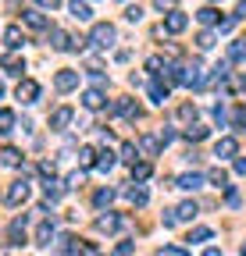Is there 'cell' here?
Returning a JSON list of instances; mask_svg holds the SVG:
<instances>
[{
	"instance_id": "cell-37",
	"label": "cell",
	"mask_w": 246,
	"mask_h": 256,
	"mask_svg": "<svg viewBox=\"0 0 246 256\" xmlns=\"http://www.w3.org/2000/svg\"><path fill=\"white\" fill-rule=\"evenodd\" d=\"M196 46H200V50H210V46H214V32H200Z\"/></svg>"
},
{
	"instance_id": "cell-11",
	"label": "cell",
	"mask_w": 246,
	"mask_h": 256,
	"mask_svg": "<svg viewBox=\"0 0 246 256\" xmlns=\"http://www.w3.org/2000/svg\"><path fill=\"white\" fill-rule=\"evenodd\" d=\"M43 192H47V200H50V203H57L61 196H65V185H61L54 174H47V182H43Z\"/></svg>"
},
{
	"instance_id": "cell-18",
	"label": "cell",
	"mask_w": 246,
	"mask_h": 256,
	"mask_svg": "<svg viewBox=\"0 0 246 256\" xmlns=\"http://www.w3.org/2000/svg\"><path fill=\"white\" fill-rule=\"evenodd\" d=\"M0 164L18 168V164H22V153H18V150H11V146H8V150H0Z\"/></svg>"
},
{
	"instance_id": "cell-12",
	"label": "cell",
	"mask_w": 246,
	"mask_h": 256,
	"mask_svg": "<svg viewBox=\"0 0 246 256\" xmlns=\"http://www.w3.org/2000/svg\"><path fill=\"white\" fill-rule=\"evenodd\" d=\"M82 104H86V110H100L104 107V89H86L82 92Z\"/></svg>"
},
{
	"instance_id": "cell-48",
	"label": "cell",
	"mask_w": 246,
	"mask_h": 256,
	"mask_svg": "<svg viewBox=\"0 0 246 256\" xmlns=\"http://www.w3.org/2000/svg\"><path fill=\"white\" fill-rule=\"evenodd\" d=\"M175 4V0H153V8H157V11H164V8H171Z\"/></svg>"
},
{
	"instance_id": "cell-29",
	"label": "cell",
	"mask_w": 246,
	"mask_h": 256,
	"mask_svg": "<svg viewBox=\"0 0 246 256\" xmlns=\"http://www.w3.org/2000/svg\"><path fill=\"white\" fill-rule=\"evenodd\" d=\"M178 121L193 124V121H196V107H193V104H182V107H178Z\"/></svg>"
},
{
	"instance_id": "cell-36",
	"label": "cell",
	"mask_w": 246,
	"mask_h": 256,
	"mask_svg": "<svg viewBox=\"0 0 246 256\" xmlns=\"http://www.w3.org/2000/svg\"><path fill=\"white\" fill-rule=\"evenodd\" d=\"M153 256H189L186 249H178V246H164V249H157Z\"/></svg>"
},
{
	"instance_id": "cell-24",
	"label": "cell",
	"mask_w": 246,
	"mask_h": 256,
	"mask_svg": "<svg viewBox=\"0 0 246 256\" xmlns=\"http://www.w3.org/2000/svg\"><path fill=\"white\" fill-rule=\"evenodd\" d=\"M22 18H25V25H33V28H47V25H50V22L40 14V11H25Z\"/></svg>"
},
{
	"instance_id": "cell-51",
	"label": "cell",
	"mask_w": 246,
	"mask_h": 256,
	"mask_svg": "<svg viewBox=\"0 0 246 256\" xmlns=\"http://www.w3.org/2000/svg\"><path fill=\"white\" fill-rule=\"evenodd\" d=\"M0 96H4V82H0Z\"/></svg>"
},
{
	"instance_id": "cell-23",
	"label": "cell",
	"mask_w": 246,
	"mask_h": 256,
	"mask_svg": "<svg viewBox=\"0 0 246 256\" xmlns=\"http://www.w3.org/2000/svg\"><path fill=\"white\" fill-rule=\"evenodd\" d=\"M79 164H82V168H93V164H97V150H93V146H82V150H79Z\"/></svg>"
},
{
	"instance_id": "cell-25",
	"label": "cell",
	"mask_w": 246,
	"mask_h": 256,
	"mask_svg": "<svg viewBox=\"0 0 246 256\" xmlns=\"http://www.w3.org/2000/svg\"><path fill=\"white\" fill-rule=\"evenodd\" d=\"M11 128H15V110L4 107V110H0V136H8Z\"/></svg>"
},
{
	"instance_id": "cell-39",
	"label": "cell",
	"mask_w": 246,
	"mask_h": 256,
	"mask_svg": "<svg viewBox=\"0 0 246 256\" xmlns=\"http://www.w3.org/2000/svg\"><path fill=\"white\" fill-rule=\"evenodd\" d=\"M121 160H129V164L136 160V146H132V142H125V146H121Z\"/></svg>"
},
{
	"instance_id": "cell-31",
	"label": "cell",
	"mask_w": 246,
	"mask_h": 256,
	"mask_svg": "<svg viewBox=\"0 0 246 256\" xmlns=\"http://www.w3.org/2000/svg\"><path fill=\"white\" fill-rule=\"evenodd\" d=\"M228 57H232V60H246V40H235L232 50H228Z\"/></svg>"
},
{
	"instance_id": "cell-8",
	"label": "cell",
	"mask_w": 246,
	"mask_h": 256,
	"mask_svg": "<svg viewBox=\"0 0 246 256\" xmlns=\"http://www.w3.org/2000/svg\"><path fill=\"white\" fill-rule=\"evenodd\" d=\"M189 25V18L186 14H182V11H171L168 18H164V25H161V32H171V36H175V32H182V28H186Z\"/></svg>"
},
{
	"instance_id": "cell-40",
	"label": "cell",
	"mask_w": 246,
	"mask_h": 256,
	"mask_svg": "<svg viewBox=\"0 0 246 256\" xmlns=\"http://www.w3.org/2000/svg\"><path fill=\"white\" fill-rule=\"evenodd\" d=\"M214 121H218V128H225V124H228V114H225V107H214Z\"/></svg>"
},
{
	"instance_id": "cell-2",
	"label": "cell",
	"mask_w": 246,
	"mask_h": 256,
	"mask_svg": "<svg viewBox=\"0 0 246 256\" xmlns=\"http://www.w3.org/2000/svg\"><path fill=\"white\" fill-rule=\"evenodd\" d=\"M25 200H29V182H25V178L11 182V185H8V192H4V203H8V206H22Z\"/></svg>"
},
{
	"instance_id": "cell-47",
	"label": "cell",
	"mask_w": 246,
	"mask_h": 256,
	"mask_svg": "<svg viewBox=\"0 0 246 256\" xmlns=\"http://www.w3.org/2000/svg\"><path fill=\"white\" fill-rule=\"evenodd\" d=\"M82 252H86V256H100V249H97L93 242H86V246H82Z\"/></svg>"
},
{
	"instance_id": "cell-41",
	"label": "cell",
	"mask_w": 246,
	"mask_h": 256,
	"mask_svg": "<svg viewBox=\"0 0 246 256\" xmlns=\"http://www.w3.org/2000/svg\"><path fill=\"white\" fill-rule=\"evenodd\" d=\"M171 139H175V132H171V128H161V132H157V142H161V146H168Z\"/></svg>"
},
{
	"instance_id": "cell-34",
	"label": "cell",
	"mask_w": 246,
	"mask_h": 256,
	"mask_svg": "<svg viewBox=\"0 0 246 256\" xmlns=\"http://www.w3.org/2000/svg\"><path fill=\"white\" fill-rule=\"evenodd\" d=\"M210 235H214L210 228H193V232H189V242H207Z\"/></svg>"
},
{
	"instance_id": "cell-13",
	"label": "cell",
	"mask_w": 246,
	"mask_h": 256,
	"mask_svg": "<svg viewBox=\"0 0 246 256\" xmlns=\"http://www.w3.org/2000/svg\"><path fill=\"white\" fill-rule=\"evenodd\" d=\"M68 11H72V18H79V22H89V18H93V11H89L86 0H72Z\"/></svg>"
},
{
	"instance_id": "cell-38",
	"label": "cell",
	"mask_w": 246,
	"mask_h": 256,
	"mask_svg": "<svg viewBox=\"0 0 246 256\" xmlns=\"http://www.w3.org/2000/svg\"><path fill=\"white\" fill-rule=\"evenodd\" d=\"M82 182H86V174H82V171L68 174V188H82Z\"/></svg>"
},
{
	"instance_id": "cell-7",
	"label": "cell",
	"mask_w": 246,
	"mask_h": 256,
	"mask_svg": "<svg viewBox=\"0 0 246 256\" xmlns=\"http://www.w3.org/2000/svg\"><path fill=\"white\" fill-rule=\"evenodd\" d=\"M214 156H218V160H228V156H239V142H235L232 136H225V139H218V146H214Z\"/></svg>"
},
{
	"instance_id": "cell-21",
	"label": "cell",
	"mask_w": 246,
	"mask_h": 256,
	"mask_svg": "<svg viewBox=\"0 0 246 256\" xmlns=\"http://www.w3.org/2000/svg\"><path fill=\"white\" fill-rule=\"evenodd\" d=\"M93 203H97L100 210H107V206L114 203V188H100V192H97V196H93Z\"/></svg>"
},
{
	"instance_id": "cell-5",
	"label": "cell",
	"mask_w": 246,
	"mask_h": 256,
	"mask_svg": "<svg viewBox=\"0 0 246 256\" xmlns=\"http://www.w3.org/2000/svg\"><path fill=\"white\" fill-rule=\"evenodd\" d=\"M72 118H75L72 107H57V110L50 114V128H54V132H65V128L72 124Z\"/></svg>"
},
{
	"instance_id": "cell-28",
	"label": "cell",
	"mask_w": 246,
	"mask_h": 256,
	"mask_svg": "<svg viewBox=\"0 0 246 256\" xmlns=\"http://www.w3.org/2000/svg\"><path fill=\"white\" fill-rule=\"evenodd\" d=\"M186 139H189V142L207 139V128H203V124H189V128H186Z\"/></svg>"
},
{
	"instance_id": "cell-44",
	"label": "cell",
	"mask_w": 246,
	"mask_h": 256,
	"mask_svg": "<svg viewBox=\"0 0 246 256\" xmlns=\"http://www.w3.org/2000/svg\"><path fill=\"white\" fill-rule=\"evenodd\" d=\"M143 14H146V11H143V8H129V11H125V18H129V22H139V18H143Z\"/></svg>"
},
{
	"instance_id": "cell-22",
	"label": "cell",
	"mask_w": 246,
	"mask_h": 256,
	"mask_svg": "<svg viewBox=\"0 0 246 256\" xmlns=\"http://www.w3.org/2000/svg\"><path fill=\"white\" fill-rule=\"evenodd\" d=\"M175 217H178V220H193V217H196V203H193V200H186V203L175 210Z\"/></svg>"
},
{
	"instance_id": "cell-52",
	"label": "cell",
	"mask_w": 246,
	"mask_h": 256,
	"mask_svg": "<svg viewBox=\"0 0 246 256\" xmlns=\"http://www.w3.org/2000/svg\"><path fill=\"white\" fill-rule=\"evenodd\" d=\"M242 256H246V246H242Z\"/></svg>"
},
{
	"instance_id": "cell-50",
	"label": "cell",
	"mask_w": 246,
	"mask_h": 256,
	"mask_svg": "<svg viewBox=\"0 0 246 256\" xmlns=\"http://www.w3.org/2000/svg\"><path fill=\"white\" fill-rule=\"evenodd\" d=\"M203 256H221V249H207V252H203Z\"/></svg>"
},
{
	"instance_id": "cell-46",
	"label": "cell",
	"mask_w": 246,
	"mask_h": 256,
	"mask_svg": "<svg viewBox=\"0 0 246 256\" xmlns=\"http://www.w3.org/2000/svg\"><path fill=\"white\" fill-rule=\"evenodd\" d=\"M40 8H47V11H54V8H61V0H36Z\"/></svg>"
},
{
	"instance_id": "cell-6",
	"label": "cell",
	"mask_w": 246,
	"mask_h": 256,
	"mask_svg": "<svg viewBox=\"0 0 246 256\" xmlns=\"http://www.w3.org/2000/svg\"><path fill=\"white\" fill-rule=\"evenodd\" d=\"M118 228H125V217H118V214H100L97 217V232H118Z\"/></svg>"
},
{
	"instance_id": "cell-35",
	"label": "cell",
	"mask_w": 246,
	"mask_h": 256,
	"mask_svg": "<svg viewBox=\"0 0 246 256\" xmlns=\"http://www.w3.org/2000/svg\"><path fill=\"white\" fill-rule=\"evenodd\" d=\"M57 249H61V256H75V238H68V235H65Z\"/></svg>"
},
{
	"instance_id": "cell-26",
	"label": "cell",
	"mask_w": 246,
	"mask_h": 256,
	"mask_svg": "<svg viewBox=\"0 0 246 256\" xmlns=\"http://www.w3.org/2000/svg\"><path fill=\"white\" fill-rule=\"evenodd\" d=\"M146 178H150V164L146 160H139V164L132 160V182H146Z\"/></svg>"
},
{
	"instance_id": "cell-27",
	"label": "cell",
	"mask_w": 246,
	"mask_h": 256,
	"mask_svg": "<svg viewBox=\"0 0 246 256\" xmlns=\"http://www.w3.org/2000/svg\"><path fill=\"white\" fill-rule=\"evenodd\" d=\"M93 168H97V171H111V168H114V153H107V150L97 153V164H93Z\"/></svg>"
},
{
	"instance_id": "cell-33",
	"label": "cell",
	"mask_w": 246,
	"mask_h": 256,
	"mask_svg": "<svg viewBox=\"0 0 246 256\" xmlns=\"http://www.w3.org/2000/svg\"><path fill=\"white\" fill-rule=\"evenodd\" d=\"M232 124L239 128V132H246V107H235L232 110Z\"/></svg>"
},
{
	"instance_id": "cell-49",
	"label": "cell",
	"mask_w": 246,
	"mask_h": 256,
	"mask_svg": "<svg viewBox=\"0 0 246 256\" xmlns=\"http://www.w3.org/2000/svg\"><path fill=\"white\" fill-rule=\"evenodd\" d=\"M235 18H246V0H239V11H235Z\"/></svg>"
},
{
	"instance_id": "cell-32",
	"label": "cell",
	"mask_w": 246,
	"mask_h": 256,
	"mask_svg": "<svg viewBox=\"0 0 246 256\" xmlns=\"http://www.w3.org/2000/svg\"><path fill=\"white\" fill-rule=\"evenodd\" d=\"M196 18H200L203 25H218V11H214V8H203V11H196Z\"/></svg>"
},
{
	"instance_id": "cell-45",
	"label": "cell",
	"mask_w": 246,
	"mask_h": 256,
	"mask_svg": "<svg viewBox=\"0 0 246 256\" xmlns=\"http://www.w3.org/2000/svg\"><path fill=\"white\" fill-rule=\"evenodd\" d=\"M235 174L246 178V156H235Z\"/></svg>"
},
{
	"instance_id": "cell-10",
	"label": "cell",
	"mask_w": 246,
	"mask_h": 256,
	"mask_svg": "<svg viewBox=\"0 0 246 256\" xmlns=\"http://www.w3.org/2000/svg\"><path fill=\"white\" fill-rule=\"evenodd\" d=\"M0 68H4L8 75H22L25 72V60L18 54H4V57H0Z\"/></svg>"
},
{
	"instance_id": "cell-15",
	"label": "cell",
	"mask_w": 246,
	"mask_h": 256,
	"mask_svg": "<svg viewBox=\"0 0 246 256\" xmlns=\"http://www.w3.org/2000/svg\"><path fill=\"white\" fill-rule=\"evenodd\" d=\"M50 238H54V224L43 220L40 228H36V246H50Z\"/></svg>"
},
{
	"instance_id": "cell-43",
	"label": "cell",
	"mask_w": 246,
	"mask_h": 256,
	"mask_svg": "<svg viewBox=\"0 0 246 256\" xmlns=\"http://www.w3.org/2000/svg\"><path fill=\"white\" fill-rule=\"evenodd\" d=\"M161 220H164V228H175V224H178V217H175V210H164V217H161Z\"/></svg>"
},
{
	"instance_id": "cell-19",
	"label": "cell",
	"mask_w": 246,
	"mask_h": 256,
	"mask_svg": "<svg viewBox=\"0 0 246 256\" xmlns=\"http://www.w3.org/2000/svg\"><path fill=\"white\" fill-rule=\"evenodd\" d=\"M207 182H210V185H214V188H228V174H225V171H221V168H214V171H210V174H207Z\"/></svg>"
},
{
	"instance_id": "cell-20",
	"label": "cell",
	"mask_w": 246,
	"mask_h": 256,
	"mask_svg": "<svg viewBox=\"0 0 246 256\" xmlns=\"http://www.w3.org/2000/svg\"><path fill=\"white\" fill-rule=\"evenodd\" d=\"M125 200H129L132 206H143V203H146V188H143V185H136V188H129V192H125Z\"/></svg>"
},
{
	"instance_id": "cell-53",
	"label": "cell",
	"mask_w": 246,
	"mask_h": 256,
	"mask_svg": "<svg viewBox=\"0 0 246 256\" xmlns=\"http://www.w3.org/2000/svg\"><path fill=\"white\" fill-rule=\"evenodd\" d=\"M242 86H246V75H242Z\"/></svg>"
},
{
	"instance_id": "cell-16",
	"label": "cell",
	"mask_w": 246,
	"mask_h": 256,
	"mask_svg": "<svg viewBox=\"0 0 246 256\" xmlns=\"http://www.w3.org/2000/svg\"><path fill=\"white\" fill-rule=\"evenodd\" d=\"M139 150H143L146 156H157V150H161L157 136H143V139H139Z\"/></svg>"
},
{
	"instance_id": "cell-1",
	"label": "cell",
	"mask_w": 246,
	"mask_h": 256,
	"mask_svg": "<svg viewBox=\"0 0 246 256\" xmlns=\"http://www.w3.org/2000/svg\"><path fill=\"white\" fill-rule=\"evenodd\" d=\"M114 40H118V32H114V25H107V22L93 25V32H89V43H93V46H100V50L114 46Z\"/></svg>"
},
{
	"instance_id": "cell-9",
	"label": "cell",
	"mask_w": 246,
	"mask_h": 256,
	"mask_svg": "<svg viewBox=\"0 0 246 256\" xmlns=\"http://www.w3.org/2000/svg\"><path fill=\"white\" fill-rule=\"evenodd\" d=\"M175 188H186V192H196V188H203V174H196V171H186L178 182H175Z\"/></svg>"
},
{
	"instance_id": "cell-42",
	"label": "cell",
	"mask_w": 246,
	"mask_h": 256,
	"mask_svg": "<svg viewBox=\"0 0 246 256\" xmlns=\"http://www.w3.org/2000/svg\"><path fill=\"white\" fill-rule=\"evenodd\" d=\"M132 249H136V246H132V242H121V246H118V249H114V256H132Z\"/></svg>"
},
{
	"instance_id": "cell-17",
	"label": "cell",
	"mask_w": 246,
	"mask_h": 256,
	"mask_svg": "<svg viewBox=\"0 0 246 256\" xmlns=\"http://www.w3.org/2000/svg\"><path fill=\"white\" fill-rule=\"evenodd\" d=\"M4 40H8V46H11V50H18V46L25 43V36H22V28H18V25H11V28L4 32Z\"/></svg>"
},
{
	"instance_id": "cell-30",
	"label": "cell",
	"mask_w": 246,
	"mask_h": 256,
	"mask_svg": "<svg viewBox=\"0 0 246 256\" xmlns=\"http://www.w3.org/2000/svg\"><path fill=\"white\" fill-rule=\"evenodd\" d=\"M164 68H168L164 57H150V60H146V72H150V75H164Z\"/></svg>"
},
{
	"instance_id": "cell-4",
	"label": "cell",
	"mask_w": 246,
	"mask_h": 256,
	"mask_svg": "<svg viewBox=\"0 0 246 256\" xmlns=\"http://www.w3.org/2000/svg\"><path fill=\"white\" fill-rule=\"evenodd\" d=\"M54 86H57V92H72V89L79 86V72H72V68H61V72L54 75Z\"/></svg>"
},
{
	"instance_id": "cell-3",
	"label": "cell",
	"mask_w": 246,
	"mask_h": 256,
	"mask_svg": "<svg viewBox=\"0 0 246 256\" xmlns=\"http://www.w3.org/2000/svg\"><path fill=\"white\" fill-rule=\"evenodd\" d=\"M15 96H18L22 104H36V100H40V82L22 78V82H18V89H15Z\"/></svg>"
},
{
	"instance_id": "cell-14",
	"label": "cell",
	"mask_w": 246,
	"mask_h": 256,
	"mask_svg": "<svg viewBox=\"0 0 246 256\" xmlns=\"http://www.w3.org/2000/svg\"><path fill=\"white\" fill-rule=\"evenodd\" d=\"M150 100H153V104H164V100H168V86L161 82V75L150 82Z\"/></svg>"
}]
</instances>
